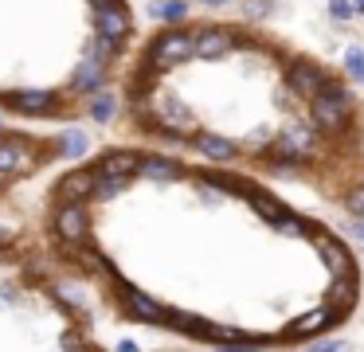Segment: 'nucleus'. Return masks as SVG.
I'll return each mask as SVG.
<instances>
[{
    "mask_svg": "<svg viewBox=\"0 0 364 352\" xmlns=\"http://www.w3.org/2000/svg\"><path fill=\"white\" fill-rule=\"evenodd\" d=\"M36 231L126 329L208 352H314L360 313L364 262L267 180L110 141L55 169Z\"/></svg>",
    "mask_w": 364,
    "mask_h": 352,
    "instance_id": "f257e3e1",
    "label": "nucleus"
},
{
    "mask_svg": "<svg viewBox=\"0 0 364 352\" xmlns=\"http://www.w3.org/2000/svg\"><path fill=\"white\" fill-rule=\"evenodd\" d=\"M110 133L306 192L364 223V86L278 23L176 12L141 31Z\"/></svg>",
    "mask_w": 364,
    "mask_h": 352,
    "instance_id": "f03ea898",
    "label": "nucleus"
},
{
    "mask_svg": "<svg viewBox=\"0 0 364 352\" xmlns=\"http://www.w3.org/2000/svg\"><path fill=\"white\" fill-rule=\"evenodd\" d=\"M137 39L134 0H0V122H110Z\"/></svg>",
    "mask_w": 364,
    "mask_h": 352,
    "instance_id": "7ed1b4c3",
    "label": "nucleus"
},
{
    "mask_svg": "<svg viewBox=\"0 0 364 352\" xmlns=\"http://www.w3.org/2000/svg\"><path fill=\"white\" fill-rule=\"evenodd\" d=\"M0 352H110L95 302L59 270L36 223H0Z\"/></svg>",
    "mask_w": 364,
    "mask_h": 352,
    "instance_id": "20e7f679",
    "label": "nucleus"
},
{
    "mask_svg": "<svg viewBox=\"0 0 364 352\" xmlns=\"http://www.w3.org/2000/svg\"><path fill=\"white\" fill-rule=\"evenodd\" d=\"M75 153V141L67 133H43L28 125L0 122V208L12 203L24 188L55 172Z\"/></svg>",
    "mask_w": 364,
    "mask_h": 352,
    "instance_id": "39448f33",
    "label": "nucleus"
},
{
    "mask_svg": "<svg viewBox=\"0 0 364 352\" xmlns=\"http://www.w3.org/2000/svg\"><path fill=\"white\" fill-rule=\"evenodd\" d=\"M196 12H235V16H255V20L278 23V16H290L298 0H196Z\"/></svg>",
    "mask_w": 364,
    "mask_h": 352,
    "instance_id": "423d86ee",
    "label": "nucleus"
},
{
    "mask_svg": "<svg viewBox=\"0 0 364 352\" xmlns=\"http://www.w3.org/2000/svg\"><path fill=\"white\" fill-rule=\"evenodd\" d=\"M145 352H208V348H192V344H173V341H165V344H157V348H145Z\"/></svg>",
    "mask_w": 364,
    "mask_h": 352,
    "instance_id": "0eeeda50",
    "label": "nucleus"
}]
</instances>
